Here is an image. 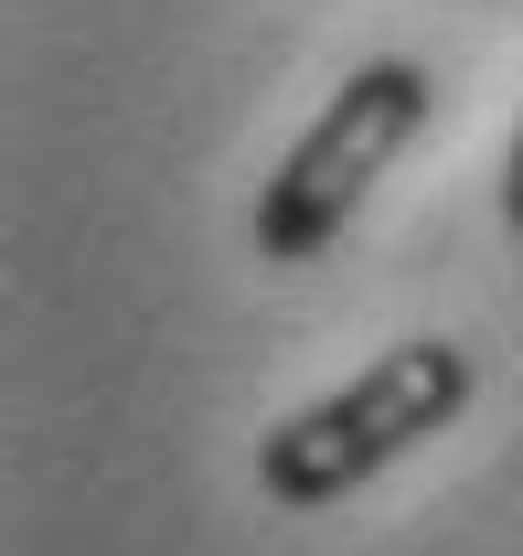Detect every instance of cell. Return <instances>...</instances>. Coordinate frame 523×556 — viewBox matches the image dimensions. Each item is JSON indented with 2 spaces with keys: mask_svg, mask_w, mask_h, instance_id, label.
<instances>
[{
  "mask_svg": "<svg viewBox=\"0 0 523 556\" xmlns=\"http://www.w3.org/2000/svg\"><path fill=\"white\" fill-rule=\"evenodd\" d=\"M459 407H470V353L438 343V332L428 343H395L353 386H331L289 428H267L257 439V492L278 514H321L342 492H363L374 471H395L417 439H438Z\"/></svg>",
  "mask_w": 523,
  "mask_h": 556,
  "instance_id": "cell-1",
  "label": "cell"
},
{
  "mask_svg": "<svg viewBox=\"0 0 523 556\" xmlns=\"http://www.w3.org/2000/svg\"><path fill=\"white\" fill-rule=\"evenodd\" d=\"M428 108H438V86L406 65V54H374V65H353L342 86H331V108L299 129V150L267 172L257 214H246L257 257H278V268L321 257L331 236L363 214V193L385 182V161H395L417 129H428Z\"/></svg>",
  "mask_w": 523,
  "mask_h": 556,
  "instance_id": "cell-2",
  "label": "cell"
},
{
  "mask_svg": "<svg viewBox=\"0 0 523 556\" xmlns=\"http://www.w3.org/2000/svg\"><path fill=\"white\" fill-rule=\"evenodd\" d=\"M502 225L523 236V118H513V150H502Z\"/></svg>",
  "mask_w": 523,
  "mask_h": 556,
  "instance_id": "cell-3",
  "label": "cell"
}]
</instances>
